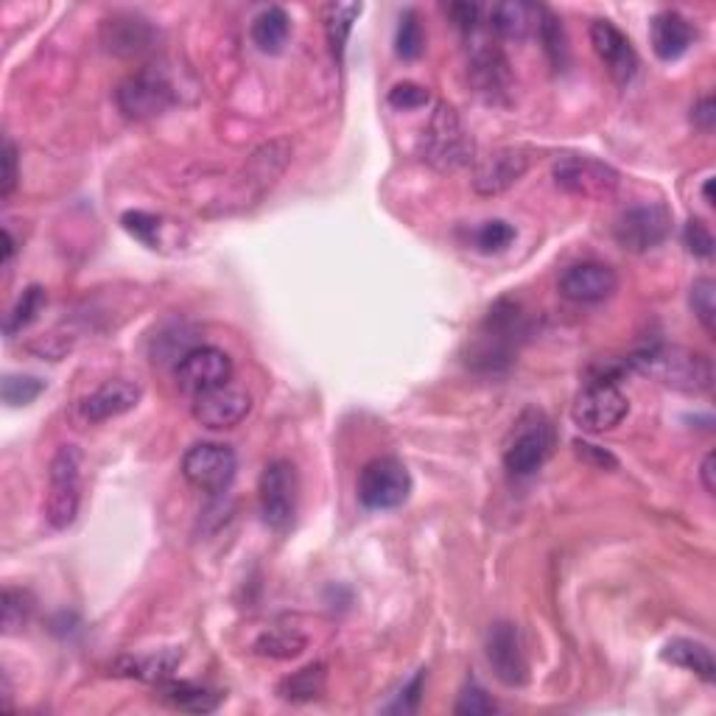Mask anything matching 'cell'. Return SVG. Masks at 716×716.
<instances>
[{"instance_id": "d590c367", "label": "cell", "mask_w": 716, "mask_h": 716, "mask_svg": "<svg viewBox=\"0 0 716 716\" xmlns=\"http://www.w3.org/2000/svg\"><path fill=\"white\" fill-rule=\"evenodd\" d=\"M516 242V227L504 218H493V222H484L482 227L473 233V244L475 249H482V253H504L510 244Z\"/></svg>"}, {"instance_id": "7bdbcfd3", "label": "cell", "mask_w": 716, "mask_h": 716, "mask_svg": "<svg viewBox=\"0 0 716 716\" xmlns=\"http://www.w3.org/2000/svg\"><path fill=\"white\" fill-rule=\"evenodd\" d=\"M445 12L464 35H473L475 26H479V18H482V7H475V3H451Z\"/></svg>"}, {"instance_id": "836d02e7", "label": "cell", "mask_w": 716, "mask_h": 716, "mask_svg": "<svg viewBox=\"0 0 716 716\" xmlns=\"http://www.w3.org/2000/svg\"><path fill=\"white\" fill-rule=\"evenodd\" d=\"M688 303H692L694 316L699 320V325L705 327V333L714 336L716 331V283L710 277H699L694 281L692 294H688Z\"/></svg>"}, {"instance_id": "9c48e42d", "label": "cell", "mask_w": 716, "mask_h": 716, "mask_svg": "<svg viewBox=\"0 0 716 716\" xmlns=\"http://www.w3.org/2000/svg\"><path fill=\"white\" fill-rule=\"evenodd\" d=\"M261 512L275 532H286L297 516V468L288 459H275L261 475Z\"/></svg>"}, {"instance_id": "74e56055", "label": "cell", "mask_w": 716, "mask_h": 716, "mask_svg": "<svg viewBox=\"0 0 716 716\" xmlns=\"http://www.w3.org/2000/svg\"><path fill=\"white\" fill-rule=\"evenodd\" d=\"M121 224L127 233H133L138 242L149 244L151 249H157V244H160V218L151 216V213H144V210H129L121 216Z\"/></svg>"}, {"instance_id": "30bf717a", "label": "cell", "mask_w": 716, "mask_h": 716, "mask_svg": "<svg viewBox=\"0 0 716 716\" xmlns=\"http://www.w3.org/2000/svg\"><path fill=\"white\" fill-rule=\"evenodd\" d=\"M630 412L625 392L608 381H588L585 390L573 401L571 418L573 423L590 434H602V431L616 429Z\"/></svg>"}, {"instance_id": "ba28073f", "label": "cell", "mask_w": 716, "mask_h": 716, "mask_svg": "<svg viewBox=\"0 0 716 716\" xmlns=\"http://www.w3.org/2000/svg\"><path fill=\"white\" fill-rule=\"evenodd\" d=\"M177 96L174 87L168 85L166 76L157 70H138V73L127 76L115 90V104L127 115L129 121H149L157 115L168 112L174 107Z\"/></svg>"}, {"instance_id": "f35d334b", "label": "cell", "mask_w": 716, "mask_h": 716, "mask_svg": "<svg viewBox=\"0 0 716 716\" xmlns=\"http://www.w3.org/2000/svg\"><path fill=\"white\" fill-rule=\"evenodd\" d=\"M453 710H457L459 716H488V714H496L499 705H496V699L490 697L482 686L468 683V686L462 688V694H459L457 708Z\"/></svg>"}, {"instance_id": "f546056e", "label": "cell", "mask_w": 716, "mask_h": 716, "mask_svg": "<svg viewBox=\"0 0 716 716\" xmlns=\"http://www.w3.org/2000/svg\"><path fill=\"white\" fill-rule=\"evenodd\" d=\"M538 35H540V42H543V51L546 57H549V62L555 65L557 70L566 68L568 62V40H566V29H562V23L557 20L555 12H549V9H538Z\"/></svg>"}, {"instance_id": "f1b7e54d", "label": "cell", "mask_w": 716, "mask_h": 716, "mask_svg": "<svg viewBox=\"0 0 716 716\" xmlns=\"http://www.w3.org/2000/svg\"><path fill=\"white\" fill-rule=\"evenodd\" d=\"M364 7L362 3H331L325 9V35L327 46H331V53L336 57V62L344 59V48H347L350 31H353V23L362 18Z\"/></svg>"}, {"instance_id": "7dc6e473", "label": "cell", "mask_w": 716, "mask_h": 716, "mask_svg": "<svg viewBox=\"0 0 716 716\" xmlns=\"http://www.w3.org/2000/svg\"><path fill=\"white\" fill-rule=\"evenodd\" d=\"M699 482H703L705 493L714 496L716 493V453H705L703 464H699Z\"/></svg>"}, {"instance_id": "b9f144b4", "label": "cell", "mask_w": 716, "mask_h": 716, "mask_svg": "<svg viewBox=\"0 0 716 716\" xmlns=\"http://www.w3.org/2000/svg\"><path fill=\"white\" fill-rule=\"evenodd\" d=\"M0 163H3V174H0V199L7 202L9 196L14 194V188H18V149H14L12 138L3 140V157H0Z\"/></svg>"}, {"instance_id": "7a4b0ae2", "label": "cell", "mask_w": 716, "mask_h": 716, "mask_svg": "<svg viewBox=\"0 0 716 716\" xmlns=\"http://www.w3.org/2000/svg\"><path fill=\"white\" fill-rule=\"evenodd\" d=\"M475 146L470 133L464 129L457 109L448 104H437L420 135V157L437 171H457V168L473 163Z\"/></svg>"}, {"instance_id": "4316f807", "label": "cell", "mask_w": 716, "mask_h": 716, "mask_svg": "<svg viewBox=\"0 0 716 716\" xmlns=\"http://www.w3.org/2000/svg\"><path fill=\"white\" fill-rule=\"evenodd\" d=\"M538 26V7L510 0V3H496L490 9V29L507 40H521Z\"/></svg>"}, {"instance_id": "5b68a950", "label": "cell", "mask_w": 716, "mask_h": 716, "mask_svg": "<svg viewBox=\"0 0 716 716\" xmlns=\"http://www.w3.org/2000/svg\"><path fill=\"white\" fill-rule=\"evenodd\" d=\"M555 425L543 412H527L512 429L510 442L504 448V464L516 475H532L549 462L555 451Z\"/></svg>"}, {"instance_id": "bcb514c9", "label": "cell", "mask_w": 716, "mask_h": 716, "mask_svg": "<svg viewBox=\"0 0 716 716\" xmlns=\"http://www.w3.org/2000/svg\"><path fill=\"white\" fill-rule=\"evenodd\" d=\"M692 121H694V127L703 129V133H714V121H716V104H714V98L705 96V98H699L697 104H694Z\"/></svg>"}, {"instance_id": "d6a6232c", "label": "cell", "mask_w": 716, "mask_h": 716, "mask_svg": "<svg viewBox=\"0 0 716 716\" xmlns=\"http://www.w3.org/2000/svg\"><path fill=\"white\" fill-rule=\"evenodd\" d=\"M395 51L398 57L406 59V62H414V59L423 57L425 51V31L423 23H420V14L414 9H406L401 14V23H398L395 35Z\"/></svg>"}, {"instance_id": "d4e9b609", "label": "cell", "mask_w": 716, "mask_h": 716, "mask_svg": "<svg viewBox=\"0 0 716 716\" xmlns=\"http://www.w3.org/2000/svg\"><path fill=\"white\" fill-rule=\"evenodd\" d=\"M288 35H292V20H288L286 9L269 7L253 20V29H249V37H253V46L258 48L266 57H277L286 48Z\"/></svg>"}, {"instance_id": "277c9868", "label": "cell", "mask_w": 716, "mask_h": 716, "mask_svg": "<svg viewBox=\"0 0 716 716\" xmlns=\"http://www.w3.org/2000/svg\"><path fill=\"white\" fill-rule=\"evenodd\" d=\"M523 333V314L521 305L512 300H499L490 308L488 320H484L479 339L473 344V364H482L488 370H499L510 364L512 350H516L518 336Z\"/></svg>"}, {"instance_id": "44dd1931", "label": "cell", "mask_w": 716, "mask_h": 716, "mask_svg": "<svg viewBox=\"0 0 716 716\" xmlns=\"http://www.w3.org/2000/svg\"><path fill=\"white\" fill-rule=\"evenodd\" d=\"M140 395H144V392H140V386L135 384V381H107V384L98 386L92 395L85 398L81 414H85V420H90V423H104V420L121 418V414L133 412V409L138 406Z\"/></svg>"}, {"instance_id": "1f68e13d", "label": "cell", "mask_w": 716, "mask_h": 716, "mask_svg": "<svg viewBox=\"0 0 716 716\" xmlns=\"http://www.w3.org/2000/svg\"><path fill=\"white\" fill-rule=\"evenodd\" d=\"M46 303H48L46 288L42 286L26 288V292L20 294L18 303H14V308L7 314V322H3V331H7V336H18L20 331H26V327H29L31 322L42 314Z\"/></svg>"}, {"instance_id": "7402d4cb", "label": "cell", "mask_w": 716, "mask_h": 716, "mask_svg": "<svg viewBox=\"0 0 716 716\" xmlns=\"http://www.w3.org/2000/svg\"><path fill=\"white\" fill-rule=\"evenodd\" d=\"M694 26L680 12H660L649 23V40H653L655 57L664 62H675L694 46Z\"/></svg>"}, {"instance_id": "4fadbf2b", "label": "cell", "mask_w": 716, "mask_h": 716, "mask_svg": "<svg viewBox=\"0 0 716 716\" xmlns=\"http://www.w3.org/2000/svg\"><path fill=\"white\" fill-rule=\"evenodd\" d=\"M194 420L210 431L235 429L253 412V395L235 384H222L210 392L194 395Z\"/></svg>"}, {"instance_id": "cb8c5ba5", "label": "cell", "mask_w": 716, "mask_h": 716, "mask_svg": "<svg viewBox=\"0 0 716 716\" xmlns=\"http://www.w3.org/2000/svg\"><path fill=\"white\" fill-rule=\"evenodd\" d=\"M183 660V649H160V653L140 655V658H121L112 666L115 675L124 677H138L146 683H163L171 677V671L177 669Z\"/></svg>"}, {"instance_id": "2e32d148", "label": "cell", "mask_w": 716, "mask_h": 716, "mask_svg": "<svg viewBox=\"0 0 716 716\" xmlns=\"http://www.w3.org/2000/svg\"><path fill=\"white\" fill-rule=\"evenodd\" d=\"M529 163H532L529 151L512 149V146L490 151L488 157L475 163L473 190L479 196L504 194V190H510L529 171Z\"/></svg>"}, {"instance_id": "c3c4849f", "label": "cell", "mask_w": 716, "mask_h": 716, "mask_svg": "<svg viewBox=\"0 0 716 716\" xmlns=\"http://www.w3.org/2000/svg\"><path fill=\"white\" fill-rule=\"evenodd\" d=\"M703 196H705V202H708V205H714V179H705Z\"/></svg>"}, {"instance_id": "60d3db41", "label": "cell", "mask_w": 716, "mask_h": 716, "mask_svg": "<svg viewBox=\"0 0 716 716\" xmlns=\"http://www.w3.org/2000/svg\"><path fill=\"white\" fill-rule=\"evenodd\" d=\"M431 101L429 90L420 85H412V81H403V85H395L390 90V104L395 109H420Z\"/></svg>"}, {"instance_id": "7c38bea8", "label": "cell", "mask_w": 716, "mask_h": 716, "mask_svg": "<svg viewBox=\"0 0 716 716\" xmlns=\"http://www.w3.org/2000/svg\"><path fill=\"white\" fill-rule=\"evenodd\" d=\"M671 233V216L666 207L660 205H638L621 213L616 222V242L625 247L627 253H649V249L660 247Z\"/></svg>"}, {"instance_id": "3957f363", "label": "cell", "mask_w": 716, "mask_h": 716, "mask_svg": "<svg viewBox=\"0 0 716 716\" xmlns=\"http://www.w3.org/2000/svg\"><path fill=\"white\" fill-rule=\"evenodd\" d=\"M81 451L76 445H59L48 468L46 521L51 529L73 527L81 507Z\"/></svg>"}, {"instance_id": "52a82bcc", "label": "cell", "mask_w": 716, "mask_h": 716, "mask_svg": "<svg viewBox=\"0 0 716 716\" xmlns=\"http://www.w3.org/2000/svg\"><path fill=\"white\" fill-rule=\"evenodd\" d=\"M412 493V475L395 457H379L359 475V501L367 510H398Z\"/></svg>"}, {"instance_id": "f6af8a7d", "label": "cell", "mask_w": 716, "mask_h": 716, "mask_svg": "<svg viewBox=\"0 0 716 716\" xmlns=\"http://www.w3.org/2000/svg\"><path fill=\"white\" fill-rule=\"evenodd\" d=\"M573 448H577V457L579 459H585V462H590V464H596V468H616V459L610 457L608 451H605V448H596V445H590V442H582V440H577L573 442Z\"/></svg>"}, {"instance_id": "6da1fadb", "label": "cell", "mask_w": 716, "mask_h": 716, "mask_svg": "<svg viewBox=\"0 0 716 716\" xmlns=\"http://www.w3.org/2000/svg\"><path fill=\"white\" fill-rule=\"evenodd\" d=\"M632 370L686 395H703L714 386V364L708 355L677 344H649L627 359Z\"/></svg>"}, {"instance_id": "8992f818", "label": "cell", "mask_w": 716, "mask_h": 716, "mask_svg": "<svg viewBox=\"0 0 716 716\" xmlns=\"http://www.w3.org/2000/svg\"><path fill=\"white\" fill-rule=\"evenodd\" d=\"M551 177L562 190L582 199H610L619 190V171L608 163L585 155H562L551 166Z\"/></svg>"}, {"instance_id": "e0dca14e", "label": "cell", "mask_w": 716, "mask_h": 716, "mask_svg": "<svg viewBox=\"0 0 716 716\" xmlns=\"http://www.w3.org/2000/svg\"><path fill=\"white\" fill-rule=\"evenodd\" d=\"M616 288H619V275L608 264H596V261L571 266L560 277L562 297L579 305L605 303V300L614 297Z\"/></svg>"}, {"instance_id": "ee69618b", "label": "cell", "mask_w": 716, "mask_h": 716, "mask_svg": "<svg viewBox=\"0 0 716 716\" xmlns=\"http://www.w3.org/2000/svg\"><path fill=\"white\" fill-rule=\"evenodd\" d=\"M423 680H425V671H418V675L409 680V686H403L401 697H398V703L392 705L390 710H403V714H409V710H418L420 692H423Z\"/></svg>"}, {"instance_id": "9a60e30c", "label": "cell", "mask_w": 716, "mask_h": 716, "mask_svg": "<svg viewBox=\"0 0 716 716\" xmlns=\"http://www.w3.org/2000/svg\"><path fill=\"white\" fill-rule=\"evenodd\" d=\"M488 660L493 666L496 677H499L504 686H523L529 677V664L527 653H523L521 632L512 621H499V625L490 627L488 632Z\"/></svg>"}, {"instance_id": "4dcf8cb0", "label": "cell", "mask_w": 716, "mask_h": 716, "mask_svg": "<svg viewBox=\"0 0 716 716\" xmlns=\"http://www.w3.org/2000/svg\"><path fill=\"white\" fill-rule=\"evenodd\" d=\"M305 647H308V641H305V636H300V632L269 630L255 641L253 649L261 655V658L292 660V658H300V655L305 653Z\"/></svg>"}, {"instance_id": "ac0fdd59", "label": "cell", "mask_w": 716, "mask_h": 716, "mask_svg": "<svg viewBox=\"0 0 716 716\" xmlns=\"http://www.w3.org/2000/svg\"><path fill=\"white\" fill-rule=\"evenodd\" d=\"M590 46H594L596 57L605 62L608 73L614 76V81L630 85L632 76L638 73V53L632 42L610 20L590 23Z\"/></svg>"}, {"instance_id": "8fae6325", "label": "cell", "mask_w": 716, "mask_h": 716, "mask_svg": "<svg viewBox=\"0 0 716 716\" xmlns=\"http://www.w3.org/2000/svg\"><path fill=\"white\" fill-rule=\"evenodd\" d=\"M238 459L229 445L199 442L183 457V475L202 493H224L233 484Z\"/></svg>"}, {"instance_id": "5bb4252c", "label": "cell", "mask_w": 716, "mask_h": 716, "mask_svg": "<svg viewBox=\"0 0 716 716\" xmlns=\"http://www.w3.org/2000/svg\"><path fill=\"white\" fill-rule=\"evenodd\" d=\"M229 379H233V359L210 344L188 350L177 364V384L188 395L216 390V386L229 384Z\"/></svg>"}, {"instance_id": "ab89813d", "label": "cell", "mask_w": 716, "mask_h": 716, "mask_svg": "<svg viewBox=\"0 0 716 716\" xmlns=\"http://www.w3.org/2000/svg\"><path fill=\"white\" fill-rule=\"evenodd\" d=\"M683 244L688 247V253L697 255V258H710L714 255V235H710L708 224L699 222V218H692L683 229Z\"/></svg>"}, {"instance_id": "d6986e66", "label": "cell", "mask_w": 716, "mask_h": 716, "mask_svg": "<svg viewBox=\"0 0 716 716\" xmlns=\"http://www.w3.org/2000/svg\"><path fill=\"white\" fill-rule=\"evenodd\" d=\"M468 76L473 81V87L482 96H488L490 101H501L507 98L512 87V76H510V62L501 53V48H496L490 40H479L470 51V62H468Z\"/></svg>"}, {"instance_id": "e575fe53", "label": "cell", "mask_w": 716, "mask_h": 716, "mask_svg": "<svg viewBox=\"0 0 716 716\" xmlns=\"http://www.w3.org/2000/svg\"><path fill=\"white\" fill-rule=\"evenodd\" d=\"M31 610H35V605H31V596L26 590H3V632L14 636V632L23 630L31 619Z\"/></svg>"}, {"instance_id": "ffe728a7", "label": "cell", "mask_w": 716, "mask_h": 716, "mask_svg": "<svg viewBox=\"0 0 716 716\" xmlns=\"http://www.w3.org/2000/svg\"><path fill=\"white\" fill-rule=\"evenodd\" d=\"M155 29L138 14H112L101 23V42L115 57H140L155 46Z\"/></svg>"}, {"instance_id": "484cf974", "label": "cell", "mask_w": 716, "mask_h": 716, "mask_svg": "<svg viewBox=\"0 0 716 716\" xmlns=\"http://www.w3.org/2000/svg\"><path fill=\"white\" fill-rule=\"evenodd\" d=\"M660 658H664L666 664H675L680 666V669L694 671V675L703 677L705 683H710L716 677V664L710 649L705 647V644L692 641V638H671L664 647V653H660Z\"/></svg>"}, {"instance_id": "603a6c76", "label": "cell", "mask_w": 716, "mask_h": 716, "mask_svg": "<svg viewBox=\"0 0 716 716\" xmlns=\"http://www.w3.org/2000/svg\"><path fill=\"white\" fill-rule=\"evenodd\" d=\"M157 697L163 699L166 705L177 710H188V714H210L222 705L224 694L213 692V688L199 686V683H188V680H163L157 683Z\"/></svg>"}, {"instance_id": "83f0119b", "label": "cell", "mask_w": 716, "mask_h": 716, "mask_svg": "<svg viewBox=\"0 0 716 716\" xmlns=\"http://www.w3.org/2000/svg\"><path fill=\"white\" fill-rule=\"evenodd\" d=\"M327 686V669L325 664H308L300 671H292L288 677H283L281 686H277V694L286 703H311V699H320L325 694Z\"/></svg>"}, {"instance_id": "8d00e7d4", "label": "cell", "mask_w": 716, "mask_h": 716, "mask_svg": "<svg viewBox=\"0 0 716 716\" xmlns=\"http://www.w3.org/2000/svg\"><path fill=\"white\" fill-rule=\"evenodd\" d=\"M0 392H3V403L9 406H29L46 392V381L37 375H7Z\"/></svg>"}]
</instances>
